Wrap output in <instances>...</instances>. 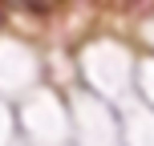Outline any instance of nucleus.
I'll use <instances>...</instances> for the list:
<instances>
[{
	"mask_svg": "<svg viewBox=\"0 0 154 146\" xmlns=\"http://www.w3.org/2000/svg\"><path fill=\"white\" fill-rule=\"evenodd\" d=\"M12 4H20V8H37V12H45V8H53L57 0H12Z\"/></svg>",
	"mask_w": 154,
	"mask_h": 146,
	"instance_id": "nucleus-1",
	"label": "nucleus"
}]
</instances>
